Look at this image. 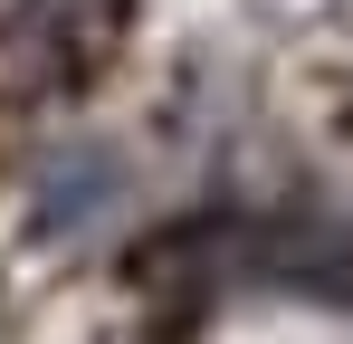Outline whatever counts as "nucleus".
<instances>
[{"label": "nucleus", "instance_id": "nucleus-1", "mask_svg": "<svg viewBox=\"0 0 353 344\" xmlns=\"http://www.w3.org/2000/svg\"><path fill=\"white\" fill-rule=\"evenodd\" d=\"M248 10H258V19H277V29H305V19H325L334 0H248Z\"/></svg>", "mask_w": 353, "mask_h": 344}]
</instances>
